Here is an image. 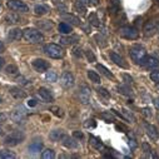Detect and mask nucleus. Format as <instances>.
I'll list each match as a JSON object with an SVG mask.
<instances>
[{
	"label": "nucleus",
	"mask_w": 159,
	"mask_h": 159,
	"mask_svg": "<svg viewBox=\"0 0 159 159\" xmlns=\"http://www.w3.org/2000/svg\"><path fill=\"white\" fill-rule=\"evenodd\" d=\"M18 80H19V83H21V84H24V85H26V84H29V83H28L29 80H26V79H25L24 76H21V75H20L19 78H18Z\"/></svg>",
	"instance_id": "3c124183"
},
{
	"label": "nucleus",
	"mask_w": 159,
	"mask_h": 159,
	"mask_svg": "<svg viewBox=\"0 0 159 159\" xmlns=\"http://www.w3.org/2000/svg\"><path fill=\"white\" fill-rule=\"evenodd\" d=\"M129 54H130V58L137 63V64H140V65H144L145 60H147V52L144 49V47L139 45V44H135L133 47H130L129 49Z\"/></svg>",
	"instance_id": "f257e3e1"
},
{
	"label": "nucleus",
	"mask_w": 159,
	"mask_h": 159,
	"mask_svg": "<svg viewBox=\"0 0 159 159\" xmlns=\"http://www.w3.org/2000/svg\"><path fill=\"white\" fill-rule=\"evenodd\" d=\"M61 140H63V145L66 147V148H69V149H75L78 147V143L75 142L74 138H70V137L64 135V138Z\"/></svg>",
	"instance_id": "412c9836"
},
{
	"label": "nucleus",
	"mask_w": 159,
	"mask_h": 159,
	"mask_svg": "<svg viewBox=\"0 0 159 159\" xmlns=\"http://www.w3.org/2000/svg\"><path fill=\"white\" fill-rule=\"evenodd\" d=\"M73 137L74 138H76V139H82L84 135H83V133L82 132H79V130H75L74 133H73Z\"/></svg>",
	"instance_id": "de8ad7c7"
},
{
	"label": "nucleus",
	"mask_w": 159,
	"mask_h": 159,
	"mask_svg": "<svg viewBox=\"0 0 159 159\" xmlns=\"http://www.w3.org/2000/svg\"><path fill=\"white\" fill-rule=\"evenodd\" d=\"M0 103H2V98H0Z\"/></svg>",
	"instance_id": "e2e57ef3"
},
{
	"label": "nucleus",
	"mask_w": 159,
	"mask_h": 159,
	"mask_svg": "<svg viewBox=\"0 0 159 159\" xmlns=\"http://www.w3.org/2000/svg\"><path fill=\"white\" fill-rule=\"evenodd\" d=\"M142 111H143L144 116H147V118H150V116H152V109H150V108L145 107V108H143V109H142Z\"/></svg>",
	"instance_id": "37998d69"
},
{
	"label": "nucleus",
	"mask_w": 159,
	"mask_h": 159,
	"mask_svg": "<svg viewBox=\"0 0 159 159\" xmlns=\"http://www.w3.org/2000/svg\"><path fill=\"white\" fill-rule=\"evenodd\" d=\"M142 147H143V150H144V153H147V154L152 155V150H150V147H149L147 143H143V144H142Z\"/></svg>",
	"instance_id": "a18cd8bd"
},
{
	"label": "nucleus",
	"mask_w": 159,
	"mask_h": 159,
	"mask_svg": "<svg viewBox=\"0 0 159 159\" xmlns=\"http://www.w3.org/2000/svg\"><path fill=\"white\" fill-rule=\"evenodd\" d=\"M78 97H79V100H80V103H83V104L90 103V99H92L90 89L87 85L80 87V89H79V93H78Z\"/></svg>",
	"instance_id": "9d476101"
},
{
	"label": "nucleus",
	"mask_w": 159,
	"mask_h": 159,
	"mask_svg": "<svg viewBox=\"0 0 159 159\" xmlns=\"http://www.w3.org/2000/svg\"><path fill=\"white\" fill-rule=\"evenodd\" d=\"M97 92H98V94L99 95H102V97H104L105 99H108V98H110V93L105 89V88H103V87H99L98 89H97Z\"/></svg>",
	"instance_id": "e433bc0d"
},
{
	"label": "nucleus",
	"mask_w": 159,
	"mask_h": 159,
	"mask_svg": "<svg viewBox=\"0 0 159 159\" xmlns=\"http://www.w3.org/2000/svg\"><path fill=\"white\" fill-rule=\"evenodd\" d=\"M97 69L103 74V75H105L108 79H114V74L111 73V71H109V69H107L104 65H102V64H98L97 65Z\"/></svg>",
	"instance_id": "cd10ccee"
},
{
	"label": "nucleus",
	"mask_w": 159,
	"mask_h": 159,
	"mask_svg": "<svg viewBox=\"0 0 159 159\" xmlns=\"http://www.w3.org/2000/svg\"><path fill=\"white\" fill-rule=\"evenodd\" d=\"M158 28H159V23L157 20H149V21H147L145 25H144V29H143L144 35L145 36H153L158 31Z\"/></svg>",
	"instance_id": "6e6552de"
},
{
	"label": "nucleus",
	"mask_w": 159,
	"mask_h": 159,
	"mask_svg": "<svg viewBox=\"0 0 159 159\" xmlns=\"http://www.w3.org/2000/svg\"><path fill=\"white\" fill-rule=\"evenodd\" d=\"M119 35H120L122 38H125V39L135 40V39H138V36H139V33L135 28L127 25V26H122L120 29H119Z\"/></svg>",
	"instance_id": "39448f33"
},
{
	"label": "nucleus",
	"mask_w": 159,
	"mask_h": 159,
	"mask_svg": "<svg viewBox=\"0 0 159 159\" xmlns=\"http://www.w3.org/2000/svg\"><path fill=\"white\" fill-rule=\"evenodd\" d=\"M31 64H33L34 69H35L36 71H39V73L47 71V70L50 68V64H49L47 60H44V59H35V60H33Z\"/></svg>",
	"instance_id": "9b49d317"
},
{
	"label": "nucleus",
	"mask_w": 159,
	"mask_h": 159,
	"mask_svg": "<svg viewBox=\"0 0 159 159\" xmlns=\"http://www.w3.org/2000/svg\"><path fill=\"white\" fill-rule=\"evenodd\" d=\"M58 29H59V33H61V34H70L71 33V26L66 23H60Z\"/></svg>",
	"instance_id": "7c9ffc66"
},
{
	"label": "nucleus",
	"mask_w": 159,
	"mask_h": 159,
	"mask_svg": "<svg viewBox=\"0 0 159 159\" xmlns=\"http://www.w3.org/2000/svg\"><path fill=\"white\" fill-rule=\"evenodd\" d=\"M8 38H9V40L10 42H16V40H20V39L23 38V31L18 28H14L9 31L8 34Z\"/></svg>",
	"instance_id": "f3484780"
},
{
	"label": "nucleus",
	"mask_w": 159,
	"mask_h": 159,
	"mask_svg": "<svg viewBox=\"0 0 159 159\" xmlns=\"http://www.w3.org/2000/svg\"><path fill=\"white\" fill-rule=\"evenodd\" d=\"M150 79L155 83H159V70H155V71H152L150 73Z\"/></svg>",
	"instance_id": "a19ab883"
},
{
	"label": "nucleus",
	"mask_w": 159,
	"mask_h": 159,
	"mask_svg": "<svg viewBox=\"0 0 159 159\" xmlns=\"http://www.w3.org/2000/svg\"><path fill=\"white\" fill-rule=\"evenodd\" d=\"M8 8L13 11H16V13H28L29 11L28 5L23 2H20V0H9Z\"/></svg>",
	"instance_id": "0eeeda50"
},
{
	"label": "nucleus",
	"mask_w": 159,
	"mask_h": 159,
	"mask_svg": "<svg viewBox=\"0 0 159 159\" xmlns=\"http://www.w3.org/2000/svg\"><path fill=\"white\" fill-rule=\"evenodd\" d=\"M42 157H43L44 159H53V158H55V153H54L53 149H45V150L42 153Z\"/></svg>",
	"instance_id": "f704fd0d"
},
{
	"label": "nucleus",
	"mask_w": 159,
	"mask_h": 159,
	"mask_svg": "<svg viewBox=\"0 0 159 159\" xmlns=\"http://www.w3.org/2000/svg\"><path fill=\"white\" fill-rule=\"evenodd\" d=\"M100 118L104 119L107 123H110V122H114V120H115V118L113 116V114H111L110 111H104V113H102V114H100Z\"/></svg>",
	"instance_id": "473e14b6"
},
{
	"label": "nucleus",
	"mask_w": 159,
	"mask_h": 159,
	"mask_svg": "<svg viewBox=\"0 0 159 159\" xmlns=\"http://www.w3.org/2000/svg\"><path fill=\"white\" fill-rule=\"evenodd\" d=\"M64 130H61V129H55V130H53V132H50V134H49V138L53 140V142H59V140H61L63 138H64Z\"/></svg>",
	"instance_id": "aec40b11"
},
{
	"label": "nucleus",
	"mask_w": 159,
	"mask_h": 159,
	"mask_svg": "<svg viewBox=\"0 0 159 159\" xmlns=\"http://www.w3.org/2000/svg\"><path fill=\"white\" fill-rule=\"evenodd\" d=\"M154 103H155V107H157V108L159 109V98H158V99H157V100H155Z\"/></svg>",
	"instance_id": "bf43d9fd"
},
{
	"label": "nucleus",
	"mask_w": 159,
	"mask_h": 159,
	"mask_svg": "<svg viewBox=\"0 0 159 159\" xmlns=\"http://www.w3.org/2000/svg\"><path fill=\"white\" fill-rule=\"evenodd\" d=\"M85 55H87V58H88V60L90 63H94L95 61V55H94V53L92 50H87L85 52Z\"/></svg>",
	"instance_id": "79ce46f5"
},
{
	"label": "nucleus",
	"mask_w": 159,
	"mask_h": 159,
	"mask_svg": "<svg viewBox=\"0 0 159 159\" xmlns=\"http://www.w3.org/2000/svg\"><path fill=\"white\" fill-rule=\"evenodd\" d=\"M61 18L65 20V21H70L71 24H74V25H80V20H79L76 16H74V15H71V14H63L61 15Z\"/></svg>",
	"instance_id": "a878e982"
},
{
	"label": "nucleus",
	"mask_w": 159,
	"mask_h": 159,
	"mask_svg": "<svg viewBox=\"0 0 159 159\" xmlns=\"http://www.w3.org/2000/svg\"><path fill=\"white\" fill-rule=\"evenodd\" d=\"M82 2H83V3L85 4V3H89V0H82Z\"/></svg>",
	"instance_id": "052dcab7"
},
{
	"label": "nucleus",
	"mask_w": 159,
	"mask_h": 159,
	"mask_svg": "<svg viewBox=\"0 0 159 159\" xmlns=\"http://www.w3.org/2000/svg\"><path fill=\"white\" fill-rule=\"evenodd\" d=\"M45 79L49 82V83H54V82H57L58 80V75H57V73L55 71H48L47 74H45Z\"/></svg>",
	"instance_id": "2f4dec72"
},
{
	"label": "nucleus",
	"mask_w": 159,
	"mask_h": 159,
	"mask_svg": "<svg viewBox=\"0 0 159 159\" xmlns=\"http://www.w3.org/2000/svg\"><path fill=\"white\" fill-rule=\"evenodd\" d=\"M98 3H99V0H89V4L92 5H98Z\"/></svg>",
	"instance_id": "6e6d98bb"
},
{
	"label": "nucleus",
	"mask_w": 159,
	"mask_h": 159,
	"mask_svg": "<svg viewBox=\"0 0 159 159\" xmlns=\"http://www.w3.org/2000/svg\"><path fill=\"white\" fill-rule=\"evenodd\" d=\"M25 135L23 132H19V130H15L13 133H10L8 137H5L4 139V144L8 145V147H15L18 144H20L23 140H24Z\"/></svg>",
	"instance_id": "20e7f679"
},
{
	"label": "nucleus",
	"mask_w": 159,
	"mask_h": 159,
	"mask_svg": "<svg viewBox=\"0 0 159 159\" xmlns=\"http://www.w3.org/2000/svg\"><path fill=\"white\" fill-rule=\"evenodd\" d=\"M144 128H145V132H147L148 137H149L152 140H157V139L159 138V133H158V130H157V128H155L154 125L147 123V124L144 125Z\"/></svg>",
	"instance_id": "2eb2a0df"
},
{
	"label": "nucleus",
	"mask_w": 159,
	"mask_h": 159,
	"mask_svg": "<svg viewBox=\"0 0 159 159\" xmlns=\"http://www.w3.org/2000/svg\"><path fill=\"white\" fill-rule=\"evenodd\" d=\"M5 73H7L8 75H11V76H16V75L19 74V69H18V66H16V65H14V64H10V65H8V66L5 68Z\"/></svg>",
	"instance_id": "c756f323"
},
{
	"label": "nucleus",
	"mask_w": 159,
	"mask_h": 159,
	"mask_svg": "<svg viewBox=\"0 0 159 159\" xmlns=\"http://www.w3.org/2000/svg\"><path fill=\"white\" fill-rule=\"evenodd\" d=\"M39 26H40V29H52L53 28V23L49 21V20H44V21L39 23Z\"/></svg>",
	"instance_id": "4c0bfd02"
},
{
	"label": "nucleus",
	"mask_w": 159,
	"mask_h": 159,
	"mask_svg": "<svg viewBox=\"0 0 159 159\" xmlns=\"http://www.w3.org/2000/svg\"><path fill=\"white\" fill-rule=\"evenodd\" d=\"M26 115H28V113H26L25 107H23V105H16V107L11 110L10 118L13 119L14 122H23L24 119L26 118Z\"/></svg>",
	"instance_id": "423d86ee"
},
{
	"label": "nucleus",
	"mask_w": 159,
	"mask_h": 159,
	"mask_svg": "<svg viewBox=\"0 0 159 159\" xmlns=\"http://www.w3.org/2000/svg\"><path fill=\"white\" fill-rule=\"evenodd\" d=\"M84 127L88 128V129H94L97 127V122L94 120V119H88V120L84 123Z\"/></svg>",
	"instance_id": "58836bf2"
},
{
	"label": "nucleus",
	"mask_w": 159,
	"mask_h": 159,
	"mask_svg": "<svg viewBox=\"0 0 159 159\" xmlns=\"http://www.w3.org/2000/svg\"><path fill=\"white\" fill-rule=\"evenodd\" d=\"M60 84H61L64 88H66V89L74 87L75 80H74L73 74L69 73V71H64V73L61 74V76H60Z\"/></svg>",
	"instance_id": "1a4fd4ad"
},
{
	"label": "nucleus",
	"mask_w": 159,
	"mask_h": 159,
	"mask_svg": "<svg viewBox=\"0 0 159 159\" xmlns=\"http://www.w3.org/2000/svg\"><path fill=\"white\" fill-rule=\"evenodd\" d=\"M0 9H2V3H0Z\"/></svg>",
	"instance_id": "680f3d73"
},
{
	"label": "nucleus",
	"mask_w": 159,
	"mask_h": 159,
	"mask_svg": "<svg viewBox=\"0 0 159 159\" xmlns=\"http://www.w3.org/2000/svg\"><path fill=\"white\" fill-rule=\"evenodd\" d=\"M4 61H5V60H4L2 57H0V69H2V68L4 66Z\"/></svg>",
	"instance_id": "13d9d810"
},
{
	"label": "nucleus",
	"mask_w": 159,
	"mask_h": 159,
	"mask_svg": "<svg viewBox=\"0 0 159 159\" xmlns=\"http://www.w3.org/2000/svg\"><path fill=\"white\" fill-rule=\"evenodd\" d=\"M43 149V143L40 140H36V142H33L30 145H29V152L33 153V154H36V153H40Z\"/></svg>",
	"instance_id": "4be33fe9"
},
{
	"label": "nucleus",
	"mask_w": 159,
	"mask_h": 159,
	"mask_svg": "<svg viewBox=\"0 0 159 159\" xmlns=\"http://www.w3.org/2000/svg\"><path fill=\"white\" fill-rule=\"evenodd\" d=\"M144 66L148 69H158L159 68V60H157L154 57H147Z\"/></svg>",
	"instance_id": "6ab92c4d"
},
{
	"label": "nucleus",
	"mask_w": 159,
	"mask_h": 159,
	"mask_svg": "<svg viewBox=\"0 0 159 159\" xmlns=\"http://www.w3.org/2000/svg\"><path fill=\"white\" fill-rule=\"evenodd\" d=\"M74 55H75L76 58H82V57H83L82 49H80V48H75V49H74Z\"/></svg>",
	"instance_id": "49530a36"
},
{
	"label": "nucleus",
	"mask_w": 159,
	"mask_h": 159,
	"mask_svg": "<svg viewBox=\"0 0 159 159\" xmlns=\"http://www.w3.org/2000/svg\"><path fill=\"white\" fill-rule=\"evenodd\" d=\"M52 111H53L57 116H63V113H61V110H60L58 107H53V108H52Z\"/></svg>",
	"instance_id": "c03bdc74"
},
{
	"label": "nucleus",
	"mask_w": 159,
	"mask_h": 159,
	"mask_svg": "<svg viewBox=\"0 0 159 159\" xmlns=\"http://www.w3.org/2000/svg\"><path fill=\"white\" fill-rule=\"evenodd\" d=\"M5 21L8 24H16V23L20 21V18H19V15L16 13H8L5 15Z\"/></svg>",
	"instance_id": "b1692460"
},
{
	"label": "nucleus",
	"mask_w": 159,
	"mask_h": 159,
	"mask_svg": "<svg viewBox=\"0 0 159 159\" xmlns=\"http://www.w3.org/2000/svg\"><path fill=\"white\" fill-rule=\"evenodd\" d=\"M116 90L120 93V94H123V95H128V97L133 95V90L128 85H118L116 87Z\"/></svg>",
	"instance_id": "c85d7f7f"
},
{
	"label": "nucleus",
	"mask_w": 159,
	"mask_h": 159,
	"mask_svg": "<svg viewBox=\"0 0 159 159\" xmlns=\"http://www.w3.org/2000/svg\"><path fill=\"white\" fill-rule=\"evenodd\" d=\"M88 20H89V24H92V25H94V26H99V25H100V23H99V19L97 18V14H94V13L89 15Z\"/></svg>",
	"instance_id": "c9c22d12"
},
{
	"label": "nucleus",
	"mask_w": 159,
	"mask_h": 159,
	"mask_svg": "<svg viewBox=\"0 0 159 159\" xmlns=\"http://www.w3.org/2000/svg\"><path fill=\"white\" fill-rule=\"evenodd\" d=\"M34 13H35V15H40L42 16V15H45V14L49 13V8L47 5H43V4H38L34 8Z\"/></svg>",
	"instance_id": "5701e85b"
},
{
	"label": "nucleus",
	"mask_w": 159,
	"mask_h": 159,
	"mask_svg": "<svg viewBox=\"0 0 159 159\" xmlns=\"http://www.w3.org/2000/svg\"><path fill=\"white\" fill-rule=\"evenodd\" d=\"M152 57H154V58H155V59H157V60H159V52H154V53H153V55H152Z\"/></svg>",
	"instance_id": "4d7b16f0"
},
{
	"label": "nucleus",
	"mask_w": 159,
	"mask_h": 159,
	"mask_svg": "<svg viewBox=\"0 0 159 159\" xmlns=\"http://www.w3.org/2000/svg\"><path fill=\"white\" fill-rule=\"evenodd\" d=\"M129 147H130L132 149H135V148L138 147V144H137V142H135L134 139H129Z\"/></svg>",
	"instance_id": "8fccbe9b"
},
{
	"label": "nucleus",
	"mask_w": 159,
	"mask_h": 159,
	"mask_svg": "<svg viewBox=\"0 0 159 159\" xmlns=\"http://www.w3.org/2000/svg\"><path fill=\"white\" fill-rule=\"evenodd\" d=\"M89 143H90V145H92V147H94L97 150H100V149H103V148H104V145H103L102 140H100V139H98V138H95V137H93V135H90V137H89Z\"/></svg>",
	"instance_id": "393cba45"
},
{
	"label": "nucleus",
	"mask_w": 159,
	"mask_h": 159,
	"mask_svg": "<svg viewBox=\"0 0 159 159\" xmlns=\"http://www.w3.org/2000/svg\"><path fill=\"white\" fill-rule=\"evenodd\" d=\"M88 78L90 79V82H93V83H95V84H99L102 80H100V76H99V74L97 73V71H94V70H88Z\"/></svg>",
	"instance_id": "bb28decb"
},
{
	"label": "nucleus",
	"mask_w": 159,
	"mask_h": 159,
	"mask_svg": "<svg viewBox=\"0 0 159 159\" xmlns=\"http://www.w3.org/2000/svg\"><path fill=\"white\" fill-rule=\"evenodd\" d=\"M0 158L2 159H14L15 154L11 152H8V150H0Z\"/></svg>",
	"instance_id": "72a5a7b5"
},
{
	"label": "nucleus",
	"mask_w": 159,
	"mask_h": 159,
	"mask_svg": "<svg viewBox=\"0 0 159 159\" xmlns=\"http://www.w3.org/2000/svg\"><path fill=\"white\" fill-rule=\"evenodd\" d=\"M38 97L40 98L44 103H52V102L54 100L52 93H50L47 88H40V89H39V90H38Z\"/></svg>",
	"instance_id": "ddd939ff"
},
{
	"label": "nucleus",
	"mask_w": 159,
	"mask_h": 159,
	"mask_svg": "<svg viewBox=\"0 0 159 159\" xmlns=\"http://www.w3.org/2000/svg\"><path fill=\"white\" fill-rule=\"evenodd\" d=\"M4 50H5V45L3 42H0V53H3Z\"/></svg>",
	"instance_id": "5fc2aeb1"
},
{
	"label": "nucleus",
	"mask_w": 159,
	"mask_h": 159,
	"mask_svg": "<svg viewBox=\"0 0 159 159\" xmlns=\"http://www.w3.org/2000/svg\"><path fill=\"white\" fill-rule=\"evenodd\" d=\"M74 10L80 15V16H84L87 14V7L85 4L82 2V0H76L75 4H74Z\"/></svg>",
	"instance_id": "a211bd4d"
},
{
	"label": "nucleus",
	"mask_w": 159,
	"mask_h": 159,
	"mask_svg": "<svg viewBox=\"0 0 159 159\" xmlns=\"http://www.w3.org/2000/svg\"><path fill=\"white\" fill-rule=\"evenodd\" d=\"M95 40H98V45H99V47H102V48H104V47L107 45L105 39H104V38H103V35H100V34L95 35Z\"/></svg>",
	"instance_id": "ea45409f"
},
{
	"label": "nucleus",
	"mask_w": 159,
	"mask_h": 159,
	"mask_svg": "<svg viewBox=\"0 0 159 159\" xmlns=\"http://www.w3.org/2000/svg\"><path fill=\"white\" fill-rule=\"evenodd\" d=\"M109 58H110V59H111V61H114L118 66L124 68V69H127V68H128V64H127V61L124 60V58H123V57H120L119 54H116L115 52H110Z\"/></svg>",
	"instance_id": "f8f14e48"
},
{
	"label": "nucleus",
	"mask_w": 159,
	"mask_h": 159,
	"mask_svg": "<svg viewBox=\"0 0 159 159\" xmlns=\"http://www.w3.org/2000/svg\"><path fill=\"white\" fill-rule=\"evenodd\" d=\"M28 105H29V107H35V105H36V102H35L34 99H30V100L28 102Z\"/></svg>",
	"instance_id": "864d4df0"
},
{
	"label": "nucleus",
	"mask_w": 159,
	"mask_h": 159,
	"mask_svg": "<svg viewBox=\"0 0 159 159\" xmlns=\"http://www.w3.org/2000/svg\"><path fill=\"white\" fill-rule=\"evenodd\" d=\"M23 36H24V39L25 40H28V42H30V43H33V44H38V43H42L43 42V39H44V36H43V34L39 31V30H36V29H30V28H28L26 30H24L23 31Z\"/></svg>",
	"instance_id": "f03ea898"
},
{
	"label": "nucleus",
	"mask_w": 159,
	"mask_h": 159,
	"mask_svg": "<svg viewBox=\"0 0 159 159\" xmlns=\"http://www.w3.org/2000/svg\"><path fill=\"white\" fill-rule=\"evenodd\" d=\"M59 42H60L61 44H64V45H73V44H75V43L79 42V36H78V35H70V36H69V35L66 34V36H60Z\"/></svg>",
	"instance_id": "4468645a"
},
{
	"label": "nucleus",
	"mask_w": 159,
	"mask_h": 159,
	"mask_svg": "<svg viewBox=\"0 0 159 159\" xmlns=\"http://www.w3.org/2000/svg\"><path fill=\"white\" fill-rule=\"evenodd\" d=\"M44 52H45V54L48 57H50L53 59H60L65 54L64 53V49L60 45H57V44H53V43L44 45Z\"/></svg>",
	"instance_id": "7ed1b4c3"
},
{
	"label": "nucleus",
	"mask_w": 159,
	"mask_h": 159,
	"mask_svg": "<svg viewBox=\"0 0 159 159\" xmlns=\"http://www.w3.org/2000/svg\"><path fill=\"white\" fill-rule=\"evenodd\" d=\"M9 93L15 98V99H25L26 98V93L21 89V88H18V87H11L9 89Z\"/></svg>",
	"instance_id": "dca6fc26"
},
{
	"label": "nucleus",
	"mask_w": 159,
	"mask_h": 159,
	"mask_svg": "<svg viewBox=\"0 0 159 159\" xmlns=\"http://www.w3.org/2000/svg\"><path fill=\"white\" fill-rule=\"evenodd\" d=\"M5 119H7V115H5L4 113H0V123L5 122Z\"/></svg>",
	"instance_id": "603ef678"
},
{
	"label": "nucleus",
	"mask_w": 159,
	"mask_h": 159,
	"mask_svg": "<svg viewBox=\"0 0 159 159\" xmlns=\"http://www.w3.org/2000/svg\"><path fill=\"white\" fill-rule=\"evenodd\" d=\"M123 78L127 80V83H128V84H132V83H133V78H132V76H129L128 74H123Z\"/></svg>",
	"instance_id": "09e8293b"
}]
</instances>
